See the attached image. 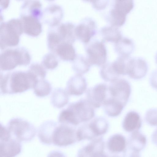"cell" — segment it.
I'll list each match as a JSON object with an SVG mask.
<instances>
[{
  "instance_id": "cell-1",
  "label": "cell",
  "mask_w": 157,
  "mask_h": 157,
  "mask_svg": "<svg viewBox=\"0 0 157 157\" xmlns=\"http://www.w3.org/2000/svg\"><path fill=\"white\" fill-rule=\"evenodd\" d=\"M94 107L87 99H81L70 104L61 111L58 117L59 122L76 126L88 121L95 115Z\"/></svg>"
},
{
  "instance_id": "cell-2",
  "label": "cell",
  "mask_w": 157,
  "mask_h": 157,
  "mask_svg": "<svg viewBox=\"0 0 157 157\" xmlns=\"http://www.w3.org/2000/svg\"><path fill=\"white\" fill-rule=\"evenodd\" d=\"M38 80L27 71H17L1 75V93L13 94L23 92L33 88Z\"/></svg>"
},
{
  "instance_id": "cell-3",
  "label": "cell",
  "mask_w": 157,
  "mask_h": 157,
  "mask_svg": "<svg viewBox=\"0 0 157 157\" xmlns=\"http://www.w3.org/2000/svg\"><path fill=\"white\" fill-rule=\"evenodd\" d=\"M24 32L22 22L19 19L13 18L1 23L0 47L4 49L15 46L19 44L20 36Z\"/></svg>"
},
{
  "instance_id": "cell-4",
  "label": "cell",
  "mask_w": 157,
  "mask_h": 157,
  "mask_svg": "<svg viewBox=\"0 0 157 157\" xmlns=\"http://www.w3.org/2000/svg\"><path fill=\"white\" fill-rule=\"evenodd\" d=\"M30 61V55L24 48L7 49L0 55V69L3 71L11 70L18 65H28Z\"/></svg>"
},
{
  "instance_id": "cell-5",
  "label": "cell",
  "mask_w": 157,
  "mask_h": 157,
  "mask_svg": "<svg viewBox=\"0 0 157 157\" xmlns=\"http://www.w3.org/2000/svg\"><path fill=\"white\" fill-rule=\"evenodd\" d=\"M6 127L12 137L20 142H28L35 137L36 129L31 123L19 117L11 119L8 122Z\"/></svg>"
},
{
  "instance_id": "cell-6",
  "label": "cell",
  "mask_w": 157,
  "mask_h": 157,
  "mask_svg": "<svg viewBox=\"0 0 157 157\" xmlns=\"http://www.w3.org/2000/svg\"><path fill=\"white\" fill-rule=\"evenodd\" d=\"M77 130L71 125L60 124L55 129L52 137V144L57 146L66 147L78 141Z\"/></svg>"
},
{
  "instance_id": "cell-7",
  "label": "cell",
  "mask_w": 157,
  "mask_h": 157,
  "mask_svg": "<svg viewBox=\"0 0 157 157\" xmlns=\"http://www.w3.org/2000/svg\"><path fill=\"white\" fill-rule=\"evenodd\" d=\"M109 97L126 105L131 91V85L125 79L118 78L111 82L108 87Z\"/></svg>"
},
{
  "instance_id": "cell-8",
  "label": "cell",
  "mask_w": 157,
  "mask_h": 157,
  "mask_svg": "<svg viewBox=\"0 0 157 157\" xmlns=\"http://www.w3.org/2000/svg\"><path fill=\"white\" fill-rule=\"evenodd\" d=\"M86 58L90 65L101 66L106 63L107 51L102 41L92 42L86 48Z\"/></svg>"
},
{
  "instance_id": "cell-9",
  "label": "cell",
  "mask_w": 157,
  "mask_h": 157,
  "mask_svg": "<svg viewBox=\"0 0 157 157\" xmlns=\"http://www.w3.org/2000/svg\"><path fill=\"white\" fill-rule=\"evenodd\" d=\"M148 70L147 62L142 58H131L127 59L126 68V75L131 78L140 79L146 75Z\"/></svg>"
},
{
  "instance_id": "cell-10",
  "label": "cell",
  "mask_w": 157,
  "mask_h": 157,
  "mask_svg": "<svg viewBox=\"0 0 157 157\" xmlns=\"http://www.w3.org/2000/svg\"><path fill=\"white\" fill-rule=\"evenodd\" d=\"M147 139L145 136L138 130L132 132L127 142V147L123 155L128 156H138L139 152L145 147Z\"/></svg>"
},
{
  "instance_id": "cell-11",
  "label": "cell",
  "mask_w": 157,
  "mask_h": 157,
  "mask_svg": "<svg viewBox=\"0 0 157 157\" xmlns=\"http://www.w3.org/2000/svg\"><path fill=\"white\" fill-rule=\"evenodd\" d=\"M108 86L100 83L89 88L86 91L87 100L94 108L100 107L106 99Z\"/></svg>"
},
{
  "instance_id": "cell-12",
  "label": "cell",
  "mask_w": 157,
  "mask_h": 157,
  "mask_svg": "<svg viewBox=\"0 0 157 157\" xmlns=\"http://www.w3.org/2000/svg\"><path fill=\"white\" fill-rule=\"evenodd\" d=\"M105 142L101 137L94 139L78 151V157H105L104 152Z\"/></svg>"
},
{
  "instance_id": "cell-13",
  "label": "cell",
  "mask_w": 157,
  "mask_h": 157,
  "mask_svg": "<svg viewBox=\"0 0 157 157\" xmlns=\"http://www.w3.org/2000/svg\"><path fill=\"white\" fill-rule=\"evenodd\" d=\"M75 32L76 38L86 44L96 33V24L91 20H85L75 27Z\"/></svg>"
},
{
  "instance_id": "cell-14",
  "label": "cell",
  "mask_w": 157,
  "mask_h": 157,
  "mask_svg": "<svg viewBox=\"0 0 157 157\" xmlns=\"http://www.w3.org/2000/svg\"><path fill=\"white\" fill-rule=\"evenodd\" d=\"M63 16V10L59 5L52 4L43 11L42 19L44 22L52 27L59 24Z\"/></svg>"
},
{
  "instance_id": "cell-15",
  "label": "cell",
  "mask_w": 157,
  "mask_h": 157,
  "mask_svg": "<svg viewBox=\"0 0 157 157\" xmlns=\"http://www.w3.org/2000/svg\"><path fill=\"white\" fill-rule=\"evenodd\" d=\"M87 86L85 78L82 75L76 74L68 80L66 90L69 95L80 96L85 91Z\"/></svg>"
},
{
  "instance_id": "cell-16",
  "label": "cell",
  "mask_w": 157,
  "mask_h": 157,
  "mask_svg": "<svg viewBox=\"0 0 157 157\" xmlns=\"http://www.w3.org/2000/svg\"><path fill=\"white\" fill-rule=\"evenodd\" d=\"M19 141L11 137L9 139L0 141V156L14 157L21 152L22 146Z\"/></svg>"
},
{
  "instance_id": "cell-17",
  "label": "cell",
  "mask_w": 157,
  "mask_h": 157,
  "mask_svg": "<svg viewBox=\"0 0 157 157\" xmlns=\"http://www.w3.org/2000/svg\"><path fill=\"white\" fill-rule=\"evenodd\" d=\"M58 123L55 121L49 120L45 121L39 126L37 134L38 138L42 144L50 145L52 144V137Z\"/></svg>"
},
{
  "instance_id": "cell-18",
  "label": "cell",
  "mask_w": 157,
  "mask_h": 157,
  "mask_svg": "<svg viewBox=\"0 0 157 157\" xmlns=\"http://www.w3.org/2000/svg\"><path fill=\"white\" fill-rule=\"evenodd\" d=\"M20 10V16H31L40 20L42 18V5L39 0H25Z\"/></svg>"
},
{
  "instance_id": "cell-19",
  "label": "cell",
  "mask_w": 157,
  "mask_h": 157,
  "mask_svg": "<svg viewBox=\"0 0 157 157\" xmlns=\"http://www.w3.org/2000/svg\"><path fill=\"white\" fill-rule=\"evenodd\" d=\"M88 131L91 138L105 134L108 130V122L102 117H96L89 123H86Z\"/></svg>"
},
{
  "instance_id": "cell-20",
  "label": "cell",
  "mask_w": 157,
  "mask_h": 157,
  "mask_svg": "<svg viewBox=\"0 0 157 157\" xmlns=\"http://www.w3.org/2000/svg\"><path fill=\"white\" fill-rule=\"evenodd\" d=\"M24 32L33 37L39 36L42 32V28L40 20L31 16H20Z\"/></svg>"
},
{
  "instance_id": "cell-21",
  "label": "cell",
  "mask_w": 157,
  "mask_h": 157,
  "mask_svg": "<svg viewBox=\"0 0 157 157\" xmlns=\"http://www.w3.org/2000/svg\"><path fill=\"white\" fill-rule=\"evenodd\" d=\"M142 126V121L139 114L134 111L128 112L125 116L122 122L124 129L128 132L138 130Z\"/></svg>"
},
{
  "instance_id": "cell-22",
  "label": "cell",
  "mask_w": 157,
  "mask_h": 157,
  "mask_svg": "<svg viewBox=\"0 0 157 157\" xmlns=\"http://www.w3.org/2000/svg\"><path fill=\"white\" fill-rule=\"evenodd\" d=\"M56 30L61 37L63 42L72 44L76 37L75 34V26L70 22L62 23L56 26Z\"/></svg>"
},
{
  "instance_id": "cell-23",
  "label": "cell",
  "mask_w": 157,
  "mask_h": 157,
  "mask_svg": "<svg viewBox=\"0 0 157 157\" xmlns=\"http://www.w3.org/2000/svg\"><path fill=\"white\" fill-rule=\"evenodd\" d=\"M126 145L125 137L121 134H116L109 138L107 147L111 152L117 153L123 152L126 149Z\"/></svg>"
},
{
  "instance_id": "cell-24",
  "label": "cell",
  "mask_w": 157,
  "mask_h": 157,
  "mask_svg": "<svg viewBox=\"0 0 157 157\" xmlns=\"http://www.w3.org/2000/svg\"><path fill=\"white\" fill-rule=\"evenodd\" d=\"M134 48L132 40L127 37H122L115 43V50L119 56L129 57Z\"/></svg>"
},
{
  "instance_id": "cell-25",
  "label": "cell",
  "mask_w": 157,
  "mask_h": 157,
  "mask_svg": "<svg viewBox=\"0 0 157 157\" xmlns=\"http://www.w3.org/2000/svg\"><path fill=\"white\" fill-rule=\"evenodd\" d=\"M72 44L67 42H62L57 46L55 51L62 60L73 61L77 55Z\"/></svg>"
},
{
  "instance_id": "cell-26",
  "label": "cell",
  "mask_w": 157,
  "mask_h": 157,
  "mask_svg": "<svg viewBox=\"0 0 157 157\" xmlns=\"http://www.w3.org/2000/svg\"><path fill=\"white\" fill-rule=\"evenodd\" d=\"M102 105L105 113L108 116L112 117L119 115L125 106L120 102L109 98L105 100Z\"/></svg>"
},
{
  "instance_id": "cell-27",
  "label": "cell",
  "mask_w": 157,
  "mask_h": 157,
  "mask_svg": "<svg viewBox=\"0 0 157 157\" xmlns=\"http://www.w3.org/2000/svg\"><path fill=\"white\" fill-rule=\"evenodd\" d=\"M69 99V94L66 90L58 88L55 89L52 93L51 102L54 107L60 109L67 104Z\"/></svg>"
},
{
  "instance_id": "cell-28",
  "label": "cell",
  "mask_w": 157,
  "mask_h": 157,
  "mask_svg": "<svg viewBox=\"0 0 157 157\" xmlns=\"http://www.w3.org/2000/svg\"><path fill=\"white\" fill-rule=\"evenodd\" d=\"M101 33L104 40L115 43L122 37L121 33L118 29L112 26L102 28Z\"/></svg>"
},
{
  "instance_id": "cell-29",
  "label": "cell",
  "mask_w": 157,
  "mask_h": 157,
  "mask_svg": "<svg viewBox=\"0 0 157 157\" xmlns=\"http://www.w3.org/2000/svg\"><path fill=\"white\" fill-rule=\"evenodd\" d=\"M73 61L72 69L76 74L82 75L89 71L90 64L87 58L82 55H76Z\"/></svg>"
},
{
  "instance_id": "cell-30",
  "label": "cell",
  "mask_w": 157,
  "mask_h": 157,
  "mask_svg": "<svg viewBox=\"0 0 157 157\" xmlns=\"http://www.w3.org/2000/svg\"><path fill=\"white\" fill-rule=\"evenodd\" d=\"M33 88L36 96L41 98L48 95L52 90L51 84L44 79L38 80Z\"/></svg>"
},
{
  "instance_id": "cell-31",
  "label": "cell",
  "mask_w": 157,
  "mask_h": 157,
  "mask_svg": "<svg viewBox=\"0 0 157 157\" xmlns=\"http://www.w3.org/2000/svg\"><path fill=\"white\" fill-rule=\"evenodd\" d=\"M100 71L101 78L105 81L111 82L118 78L119 76L113 68L112 63H105Z\"/></svg>"
},
{
  "instance_id": "cell-32",
  "label": "cell",
  "mask_w": 157,
  "mask_h": 157,
  "mask_svg": "<svg viewBox=\"0 0 157 157\" xmlns=\"http://www.w3.org/2000/svg\"><path fill=\"white\" fill-rule=\"evenodd\" d=\"M133 0H115L114 9L126 15L133 9Z\"/></svg>"
},
{
  "instance_id": "cell-33",
  "label": "cell",
  "mask_w": 157,
  "mask_h": 157,
  "mask_svg": "<svg viewBox=\"0 0 157 157\" xmlns=\"http://www.w3.org/2000/svg\"><path fill=\"white\" fill-rule=\"evenodd\" d=\"M126 16L114 9H112L110 14V21L111 26L116 27L123 26L126 21Z\"/></svg>"
},
{
  "instance_id": "cell-34",
  "label": "cell",
  "mask_w": 157,
  "mask_h": 157,
  "mask_svg": "<svg viewBox=\"0 0 157 157\" xmlns=\"http://www.w3.org/2000/svg\"><path fill=\"white\" fill-rule=\"evenodd\" d=\"M63 40L56 30L49 31L47 36L48 48L52 51L55 50L57 46Z\"/></svg>"
},
{
  "instance_id": "cell-35",
  "label": "cell",
  "mask_w": 157,
  "mask_h": 157,
  "mask_svg": "<svg viewBox=\"0 0 157 157\" xmlns=\"http://www.w3.org/2000/svg\"><path fill=\"white\" fill-rule=\"evenodd\" d=\"M129 57L118 56L115 60L112 62L113 68L119 75H126V62Z\"/></svg>"
},
{
  "instance_id": "cell-36",
  "label": "cell",
  "mask_w": 157,
  "mask_h": 157,
  "mask_svg": "<svg viewBox=\"0 0 157 157\" xmlns=\"http://www.w3.org/2000/svg\"><path fill=\"white\" fill-rule=\"evenodd\" d=\"M33 75L38 80L44 79L45 78L46 72L42 66L38 63L32 64L28 71Z\"/></svg>"
},
{
  "instance_id": "cell-37",
  "label": "cell",
  "mask_w": 157,
  "mask_h": 157,
  "mask_svg": "<svg viewBox=\"0 0 157 157\" xmlns=\"http://www.w3.org/2000/svg\"><path fill=\"white\" fill-rule=\"evenodd\" d=\"M42 63L46 68L53 69L58 66V61L54 54L48 53L45 55L43 57Z\"/></svg>"
},
{
  "instance_id": "cell-38",
  "label": "cell",
  "mask_w": 157,
  "mask_h": 157,
  "mask_svg": "<svg viewBox=\"0 0 157 157\" xmlns=\"http://www.w3.org/2000/svg\"><path fill=\"white\" fill-rule=\"evenodd\" d=\"M145 119L149 125L157 126V109H151L148 110L145 114Z\"/></svg>"
},
{
  "instance_id": "cell-39",
  "label": "cell",
  "mask_w": 157,
  "mask_h": 157,
  "mask_svg": "<svg viewBox=\"0 0 157 157\" xmlns=\"http://www.w3.org/2000/svg\"><path fill=\"white\" fill-rule=\"evenodd\" d=\"M109 0H93L92 3L93 7L97 10L105 9L108 5Z\"/></svg>"
},
{
  "instance_id": "cell-40",
  "label": "cell",
  "mask_w": 157,
  "mask_h": 157,
  "mask_svg": "<svg viewBox=\"0 0 157 157\" xmlns=\"http://www.w3.org/2000/svg\"><path fill=\"white\" fill-rule=\"evenodd\" d=\"M12 137V135L7 128L0 124V140H3Z\"/></svg>"
},
{
  "instance_id": "cell-41",
  "label": "cell",
  "mask_w": 157,
  "mask_h": 157,
  "mask_svg": "<svg viewBox=\"0 0 157 157\" xmlns=\"http://www.w3.org/2000/svg\"><path fill=\"white\" fill-rule=\"evenodd\" d=\"M150 82L151 86L157 90V69L152 72L150 78Z\"/></svg>"
},
{
  "instance_id": "cell-42",
  "label": "cell",
  "mask_w": 157,
  "mask_h": 157,
  "mask_svg": "<svg viewBox=\"0 0 157 157\" xmlns=\"http://www.w3.org/2000/svg\"><path fill=\"white\" fill-rule=\"evenodd\" d=\"M10 2V0H1L0 11L8 8Z\"/></svg>"
},
{
  "instance_id": "cell-43",
  "label": "cell",
  "mask_w": 157,
  "mask_h": 157,
  "mask_svg": "<svg viewBox=\"0 0 157 157\" xmlns=\"http://www.w3.org/2000/svg\"><path fill=\"white\" fill-rule=\"evenodd\" d=\"M152 140L153 143L157 146V128L152 135Z\"/></svg>"
},
{
  "instance_id": "cell-44",
  "label": "cell",
  "mask_w": 157,
  "mask_h": 157,
  "mask_svg": "<svg viewBox=\"0 0 157 157\" xmlns=\"http://www.w3.org/2000/svg\"><path fill=\"white\" fill-rule=\"evenodd\" d=\"M155 63H156V64H157V52L156 53V54H155Z\"/></svg>"
},
{
  "instance_id": "cell-45",
  "label": "cell",
  "mask_w": 157,
  "mask_h": 157,
  "mask_svg": "<svg viewBox=\"0 0 157 157\" xmlns=\"http://www.w3.org/2000/svg\"><path fill=\"white\" fill-rule=\"evenodd\" d=\"M84 0V1H86L90 2H91L93 1V0Z\"/></svg>"
},
{
  "instance_id": "cell-46",
  "label": "cell",
  "mask_w": 157,
  "mask_h": 157,
  "mask_svg": "<svg viewBox=\"0 0 157 157\" xmlns=\"http://www.w3.org/2000/svg\"><path fill=\"white\" fill-rule=\"evenodd\" d=\"M47 1H48V2H52V1H54L55 0H45Z\"/></svg>"
},
{
  "instance_id": "cell-47",
  "label": "cell",
  "mask_w": 157,
  "mask_h": 157,
  "mask_svg": "<svg viewBox=\"0 0 157 157\" xmlns=\"http://www.w3.org/2000/svg\"><path fill=\"white\" fill-rule=\"evenodd\" d=\"M17 1H22V0H17Z\"/></svg>"
}]
</instances>
